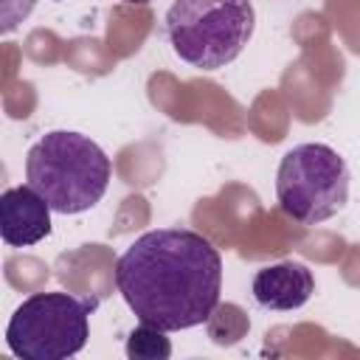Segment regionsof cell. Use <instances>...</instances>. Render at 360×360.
<instances>
[{
	"label": "cell",
	"mask_w": 360,
	"mask_h": 360,
	"mask_svg": "<svg viewBox=\"0 0 360 360\" xmlns=\"http://www.w3.org/2000/svg\"><path fill=\"white\" fill-rule=\"evenodd\" d=\"M112 278L141 323L180 332L214 315L222 292V256L191 228H155L118 256Z\"/></svg>",
	"instance_id": "6da1fadb"
},
{
	"label": "cell",
	"mask_w": 360,
	"mask_h": 360,
	"mask_svg": "<svg viewBox=\"0 0 360 360\" xmlns=\"http://www.w3.org/2000/svg\"><path fill=\"white\" fill-rule=\"evenodd\" d=\"M112 163L87 135L73 129L45 132L25 155V180L56 214L90 211L107 191Z\"/></svg>",
	"instance_id": "7a4b0ae2"
},
{
	"label": "cell",
	"mask_w": 360,
	"mask_h": 360,
	"mask_svg": "<svg viewBox=\"0 0 360 360\" xmlns=\"http://www.w3.org/2000/svg\"><path fill=\"white\" fill-rule=\"evenodd\" d=\"M172 51L191 68L231 65L253 37V0H174L163 20Z\"/></svg>",
	"instance_id": "3957f363"
},
{
	"label": "cell",
	"mask_w": 360,
	"mask_h": 360,
	"mask_svg": "<svg viewBox=\"0 0 360 360\" xmlns=\"http://www.w3.org/2000/svg\"><path fill=\"white\" fill-rule=\"evenodd\" d=\"M96 298L70 292H34L6 326L8 349L22 360H65L84 349Z\"/></svg>",
	"instance_id": "277c9868"
},
{
	"label": "cell",
	"mask_w": 360,
	"mask_h": 360,
	"mask_svg": "<svg viewBox=\"0 0 360 360\" xmlns=\"http://www.w3.org/2000/svg\"><path fill=\"white\" fill-rule=\"evenodd\" d=\"M278 208L301 222L318 225L349 200V166L326 143H298L284 152L276 172Z\"/></svg>",
	"instance_id": "5b68a950"
},
{
	"label": "cell",
	"mask_w": 360,
	"mask_h": 360,
	"mask_svg": "<svg viewBox=\"0 0 360 360\" xmlns=\"http://www.w3.org/2000/svg\"><path fill=\"white\" fill-rule=\"evenodd\" d=\"M51 205L34 186H11L0 194V239L8 248H31L51 233Z\"/></svg>",
	"instance_id": "8992f818"
},
{
	"label": "cell",
	"mask_w": 360,
	"mask_h": 360,
	"mask_svg": "<svg viewBox=\"0 0 360 360\" xmlns=\"http://www.w3.org/2000/svg\"><path fill=\"white\" fill-rule=\"evenodd\" d=\"M250 292L262 309L292 312V309H301L312 298L315 278L309 267L301 262H278V264H267L256 270Z\"/></svg>",
	"instance_id": "52a82bcc"
},
{
	"label": "cell",
	"mask_w": 360,
	"mask_h": 360,
	"mask_svg": "<svg viewBox=\"0 0 360 360\" xmlns=\"http://www.w3.org/2000/svg\"><path fill=\"white\" fill-rule=\"evenodd\" d=\"M172 354V343L166 340V332L149 323H141L127 338V357L135 360H166Z\"/></svg>",
	"instance_id": "ba28073f"
},
{
	"label": "cell",
	"mask_w": 360,
	"mask_h": 360,
	"mask_svg": "<svg viewBox=\"0 0 360 360\" xmlns=\"http://www.w3.org/2000/svg\"><path fill=\"white\" fill-rule=\"evenodd\" d=\"M34 6H37V0H3V8H0L3 25H0V31H3V34L14 31V28L34 11Z\"/></svg>",
	"instance_id": "9c48e42d"
},
{
	"label": "cell",
	"mask_w": 360,
	"mask_h": 360,
	"mask_svg": "<svg viewBox=\"0 0 360 360\" xmlns=\"http://www.w3.org/2000/svg\"><path fill=\"white\" fill-rule=\"evenodd\" d=\"M127 3H152V0H127Z\"/></svg>",
	"instance_id": "30bf717a"
}]
</instances>
